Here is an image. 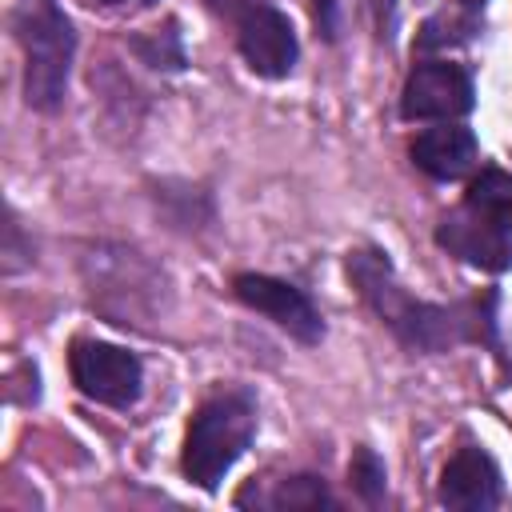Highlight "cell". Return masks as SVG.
Instances as JSON below:
<instances>
[{"label":"cell","instance_id":"cell-1","mask_svg":"<svg viewBox=\"0 0 512 512\" xmlns=\"http://www.w3.org/2000/svg\"><path fill=\"white\" fill-rule=\"evenodd\" d=\"M12 28L24 48V96L32 108L52 112L68 88V64L76 48L72 24L56 8V0H20L12 12Z\"/></svg>","mask_w":512,"mask_h":512},{"label":"cell","instance_id":"cell-2","mask_svg":"<svg viewBox=\"0 0 512 512\" xmlns=\"http://www.w3.org/2000/svg\"><path fill=\"white\" fill-rule=\"evenodd\" d=\"M348 272H352L360 296H364L408 344H416V348H444V344H452V340L464 336L460 320H452L456 312H448V308H428V304L412 300V296L396 284V276H392V268H388L384 256H376V252H356V256L348 260Z\"/></svg>","mask_w":512,"mask_h":512},{"label":"cell","instance_id":"cell-3","mask_svg":"<svg viewBox=\"0 0 512 512\" xmlns=\"http://www.w3.org/2000/svg\"><path fill=\"white\" fill-rule=\"evenodd\" d=\"M252 428H256V412H252L248 396L208 400L192 416L188 436H184V456H180L184 476L212 492L224 480V472L240 460V452L248 448Z\"/></svg>","mask_w":512,"mask_h":512},{"label":"cell","instance_id":"cell-4","mask_svg":"<svg viewBox=\"0 0 512 512\" xmlns=\"http://www.w3.org/2000/svg\"><path fill=\"white\" fill-rule=\"evenodd\" d=\"M72 384L112 408H128L140 396V360L128 348L104 344V340H76L68 352Z\"/></svg>","mask_w":512,"mask_h":512},{"label":"cell","instance_id":"cell-5","mask_svg":"<svg viewBox=\"0 0 512 512\" xmlns=\"http://www.w3.org/2000/svg\"><path fill=\"white\" fill-rule=\"evenodd\" d=\"M400 112L404 120H456L472 112V76L460 64L428 60L404 80Z\"/></svg>","mask_w":512,"mask_h":512},{"label":"cell","instance_id":"cell-6","mask_svg":"<svg viewBox=\"0 0 512 512\" xmlns=\"http://www.w3.org/2000/svg\"><path fill=\"white\" fill-rule=\"evenodd\" d=\"M232 292H236V300H240V304H248L252 312L268 316L276 328L292 332V336H296V340H304V344H316V340L324 336L320 312H316V308H312V300H308L300 288H292L288 280L260 276V272H244V276H236Z\"/></svg>","mask_w":512,"mask_h":512},{"label":"cell","instance_id":"cell-7","mask_svg":"<svg viewBox=\"0 0 512 512\" xmlns=\"http://www.w3.org/2000/svg\"><path fill=\"white\" fill-rule=\"evenodd\" d=\"M236 40H240V56L248 60V68L256 76L280 80L296 64V32H292L288 16L268 4H256L244 12Z\"/></svg>","mask_w":512,"mask_h":512},{"label":"cell","instance_id":"cell-8","mask_svg":"<svg viewBox=\"0 0 512 512\" xmlns=\"http://www.w3.org/2000/svg\"><path fill=\"white\" fill-rule=\"evenodd\" d=\"M436 240H440V248H448L452 256H460L472 268H484V272L512 268V244H508L504 228L488 224L484 216H476L468 208L444 216L440 228H436Z\"/></svg>","mask_w":512,"mask_h":512},{"label":"cell","instance_id":"cell-9","mask_svg":"<svg viewBox=\"0 0 512 512\" xmlns=\"http://www.w3.org/2000/svg\"><path fill=\"white\" fill-rule=\"evenodd\" d=\"M440 500L456 512H488L500 504V472L488 452L464 448L440 472Z\"/></svg>","mask_w":512,"mask_h":512},{"label":"cell","instance_id":"cell-10","mask_svg":"<svg viewBox=\"0 0 512 512\" xmlns=\"http://www.w3.org/2000/svg\"><path fill=\"white\" fill-rule=\"evenodd\" d=\"M412 160L420 172L436 176V180H456L476 164V136L460 124H440L428 128L412 140Z\"/></svg>","mask_w":512,"mask_h":512},{"label":"cell","instance_id":"cell-11","mask_svg":"<svg viewBox=\"0 0 512 512\" xmlns=\"http://www.w3.org/2000/svg\"><path fill=\"white\" fill-rule=\"evenodd\" d=\"M464 208L476 212V216H484L488 224L512 232V176L500 172V168H484V172L468 184Z\"/></svg>","mask_w":512,"mask_h":512},{"label":"cell","instance_id":"cell-12","mask_svg":"<svg viewBox=\"0 0 512 512\" xmlns=\"http://www.w3.org/2000/svg\"><path fill=\"white\" fill-rule=\"evenodd\" d=\"M348 480H352V488H356L368 504L380 500V496H384V464L376 460V452L360 448V452L352 456V464H348Z\"/></svg>","mask_w":512,"mask_h":512},{"label":"cell","instance_id":"cell-13","mask_svg":"<svg viewBox=\"0 0 512 512\" xmlns=\"http://www.w3.org/2000/svg\"><path fill=\"white\" fill-rule=\"evenodd\" d=\"M272 504L276 508H320V504H328V492L316 476H292L276 488Z\"/></svg>","mask_w":512,"mask_h":512},{"label":"cell","instance_id":"cell-14","mask_svg":"<svg viewBox=\"0 0 512 512\" xmlns=\"http://www.w3.org/2000/svg\"><path fill=\"white\" fill-rule=\"evenodd\" d=\"M460 4H464L468 12H476V8H484V0H460Z\"/></svg>","mask_w":512,"mask_h":512},{"label":"cell","instance_id":"cell-15","mask_svg":"<svg viewBox=\"0 0 512 512\" xmlns=\"http://www.w3.org/2000/svg\"><path fill=\"white\" fill-rule=\"evenodd\" d=\"M100 4H148V0H100Z\"/></svg>","mask_w":512,"mask_h":512}]
</instances>
